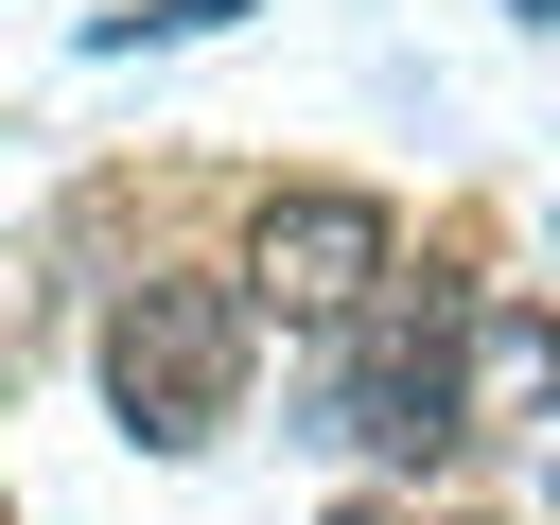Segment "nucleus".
<instances>
[{"label": "nucleus", "instance_id": "f257e3e1", "mask_svg": "<svg viewBox=\"0 0 560 525\" xmlns=\"http://www.w3.org/2000/svg\"><path fill=\"white\" fill-rule=\"evenodd\" d=\"M245 368H262V298L210 280V262H158L105 298V420L140 455H210L245 420Z\"/></svg>", "mask_w": 560, "mask_h": 525}, {"label": "nucleus", "instance_id": "f03ea898", "mask_svg": "<svg viewBox=\"0 0 560 525\" xmlns=\"http://www.w3.org/2000/svg\"><path fill=\"white\" fill-rule=\"evenodd\" d=\"M385 280H402V210H385V192H350V175H280V192L245 210V298H262V315L350 332Z\"/></svg>", "mask_w": 560, "mask_h": 525}, {"label": "nucleus", "instance_id": "7ed1b4c3", "mask_svg": "<svg viewBox=\"0 0 560 525\" xmlns=\"http://www.w3.org/2000/svg\"><path fill=\"white\" fill-rule=\"evenodd\" d=\"M245 0H122V18H88V52H175V35H228Z\"/></svg>", "mask_w": 560, "mask_h": 525}, {"label": "nucleus", "instance_id": "20e7f679", "mask_svg": "<svg viewBox=\"0 0 560 525\" xmlns=\"http://www.w3.org/2000/svg\"><path fill=\"white\" fill-rule=\"evenodd\" d=\"M508 18H525V35H560V0H508Z\"/></svg>", "mask_w": 560, "mask_h": 525}, {"label": "nucleus", "instance_id": "39448f33", "mask_svg": "<svg viewBox=\"0 0 560 525\" xmlns=\"http://www.w3.org/2000/svg\"><path fill=\"white\" fill-rule=\"evenodd\" d=\"M332 525H402V508H332Z\"/></svg>", "mask_w": 560, "mask_h": 525}, {"label": "nucleus", "instance_id": "423d86ee", "mask_svg": "<svg viewBox=\"0 0 560 525\" xmlns=\"http://www.w3.org/2000/svg\"><path fill=\"white\" fill-rule=\"evenodd\" d=\"M472 525H508V508H472Z\"/></svg>", "mask_w": 560, "mask_h": 525}, {"label": "nucleus", "instance_id": "0eeeda50", "mask_svg": "<svg viewBox=\"0 0 560 525\" xmlns=\"http://www.w3.org/2000/svg\"><path fill=\"white\" fill-rule=\"evenodd\" d=\"M0 525H18V508H0Z\"/></svg>", "mask_w": 560, "mask_h": 525}]
</instances>
